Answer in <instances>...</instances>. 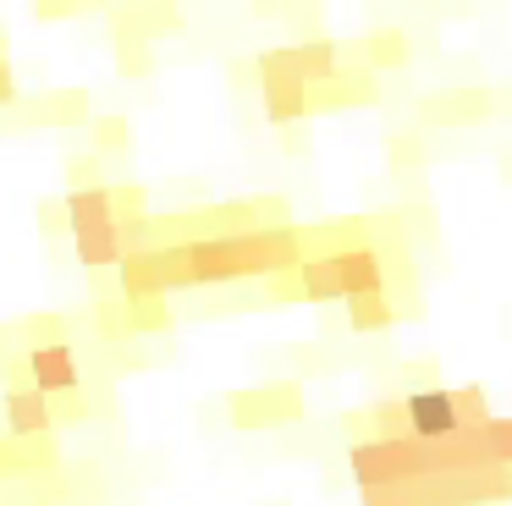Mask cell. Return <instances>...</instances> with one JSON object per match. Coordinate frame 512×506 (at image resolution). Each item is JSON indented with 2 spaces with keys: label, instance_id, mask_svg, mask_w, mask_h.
I'll return each mask as SVG.
<instances>
[{
  "label": "cell",
  "instance_id": "cell-1",
  "mask_svg": "<svg viewBox=\"0 0 512 506\" xmlns=\"http://www.w3.org/2000/svg\"><path fill=\"white\" fill-rule=\"evenodd\" d=\"M259 99H265V121L270 127H298L303 116H314V88L298 77V61H292V44L259 55Z\"/></svg>",
  "mask_w": 512,
  "mask_h": 506
},
{
  "label": "cell",
  "instance_id": "cell-2",
  "mask_svg": "<svg viewBox=\"0 0 512 506\" xmlns=\"http://www.w3.org/2000/svg\"><path fill=\"white\" fill-rule=\"evenodd\" d=\"M292 418H303V391L292 380L232 396V424L237 429H276V424H292Z\"/></svg>",
  "mask_w": 512,
  "mask_h": 506
},
{
  "label": "cell",
  "instance_id": "cell-3",
  "mask_svg": "<svg viewBox=\"0 0 512 506\" xmlns=\"http://www.w3.org/2000/svg\"><path fill=\"white\" fill-rule=\"evenodd\" d=\"M23 363H28V380H34L45 396H67V391H78V385H83L78 352H72L61 336H50V341H39V347H28Z\"/></svg>",
  "mask_w": 512,
  "mask_h": 506
},
{
  "label": "cell",
  "instance_id": "cell-4",
  "mask_svg": "<svg viewBox=\"0 0 512 506\" xmlns=\"http://www.w3.org/2000/svg\"><path fill=\"white\" fill-rule=\"evenodd\" d=\"M0 418H6V435L28 440V435H50L56 429V407L39 385H6L0 396Z\"/></svg>",
  "mask_w": 512,
  "mask_h": 506
},
{
  "label": "cell",
  "instance_id": "cell-5",
  "mask_svg": "<svg viewBox=\"0 0 512 506\" xmlns=\"http://www.w3.org/2000/svg\"><path fill=\"white\" fill-rule=\"evenodd\" d=\"M336 264V281H342V297H358V292H380L386 286V259L380 248L369 242H342V248H325Z\"/></svg>",
  "mask_w": 512,
  "mask_h": 506
},
{
  "label": "cell",
  "instance_id": "cell-6",
  "mask_svg": "<svg viewBox=\"0 0 512 506\" xmlns=\"http://www.w3.org/2000/svg\"><path fill=\"white\" fill-rule=\"evenodd\" d=\"M402 407H408V429L424 440L446 435V429H457V413H452V391H441V385H419V391L402 396Z\"/></svg>",
  "mask_w": 512,
  "mask_h": 506
},
{
  "label": "cell",
  "instance_id": "cell-7",
  "mask_svg": "<svg viewBox=\"0 0 512 506\" xmlns=\"http://www.w3.org/2000/svg\"><path fill=\"white\" fill-rule=\"evenodd\" d=\"M72 248H78L83 270H116V264H122V226H116V220L72 226Z\"/></svg>",
  "mask_w": 512,
  "mask_h": 506
},
{
  "label": "cell",
  "instance_id": "cell-8",
  "mask_svg": "<svg viewBox=\"0 0 512 506\" xmlns=\"http://www.w3.org/2000/svg\"><path fill=\"white\" fill-rule=\"evenodd\" d=\"M479 116H490V94H479V88H452L441 99H424V121H441V127H468Z\"/></svg>",
  "mask_w": 512,
  "mask_h": 506
},
{
  "label": "cell",
  "instance_id": "cell-9",
  "mask_svg": "<svg viewBox=\"0 0 512 506\" xmlns=\"http://www.w3.org/2000/svg\"><path fill=\"white\" fill-rule=\"evenodd\" d=\"M342 303H347V325H353L358 336H375V330H391V325H397V303H391L386 286H380V292L342 297Z\"/></svg>",
  "mask_w": 512,
  "mask_h": 506
},
{
  "label": "cell",
  "instance_id": "cell-10",
  "mask_svg": "<svg viewBox=\"0 0 512 506\" xmlns=\"http://www.w3.org/2000/svg\"><path fill=\"white\" fill-rule=\"evenodd\" d=\"M67 226H89V220H116V198L111 182H89V187H72L67 193Z\"/></svg>",
  "mask_w": 512,
  "mask_h": 506
},
{
  "label": "cell",
  "instance_id": "cell-11",
  "mask_svg": "<svg viewBox=\"0 0 512 506\" xmlns=\"http://www.w3.org/2000/svg\"><path fill=\"white\" fill-rule=\"evenodd\" d=\"M358 50H364L369 72H397V66H408L413 44H408V33H402V28H375Z\"/></svg>",
  "mask_w": 512,
  "mask_h": 506
},
{
  "label": "cell",
  "instance_id": "cell-12",
  "mask_svg": "<svg viewBox=\"0 0 512 506\" xmlns=\"http://www.w3.org/2000/svg\"><path fill=\"white\" fill-rule=\"evenodd\" d=\"M292 61H298V77H303L309 88L342 72V50H336L331 39H303V44H292Z\"/></svg>",
  "mask_w": 512,
  "mask_h": 506
},
{
  "label": "cell",
  "instance_id": "cell-13",
  "mask_svg": "<svg viewBox=\"0 0 512 506\" xmlns=\"http://www.w3.org/2000/svg\"><path fill=\"white\" fill-rule=\"evenodd\" d=\"M347 429H358V435H413L402 396H380L369 413H353V418H347Z\"/></svg>",
  "mask_w": 512,
  "mask_h": 506
},
{
  "label": "cell",
  "instance_id": "cell-14",
  "mask_svg": "<svg viewBox=\"0 0 512 506\" xmlns=\"http://www.w3.org/2000/svg\"><path fill=\"white\" fill-rule=\"evenodd\" d=\"M127 303V330L149 336V330H171V292H144V297H122Z\"/></svg>",
  "mask_w": 512,
  "mask_h": 506
},
{
  "label": "cell",
  "instance_id": "cell-15",
  "mask_svg": "<svg viewBox=\"0 0 512 506\" xmlns=\"http://www.w3.org/2000/svg\"><path fill=\"white\" fill-rule=\"evenodd\" d=\"M39 121H50V127H83L89 121V94H50L45 105H39Z\"/></svg>",
  "mask_w": 512,
  "mask_h": 506
},
{
  "label": "cell",
  "instance_id": "cell-16",
  "mask_svg": "<svg viewBox=\"0 0 512 506\" xmlns=\"http://www.w3.org/2000/svg\"><path fill=\"white\" fill-rule=\"evenodd\" d=\"M452 413H457V429H474L490 418V391L485 385H457L452 391Z\"/></svg>",
  "mask_w": 512,
  "mask_h": 506
},
{
  "label": "cell",
  "instance_id": "cell-17",
  "mask_svg": "<svg viewBox=\"0 0 512 506\" xmlns=\"http://www.w3.org/2000/svg\"><path fill=\"white\" fill-rule=\"evenodd\" d=\"M116 72H122V77H149V72H155L149 39H138V33H122V55H116Z\"/></svg>",
  "mask_w": 512,
  "mask_h": 506
},
{
  "label": "cell",
  "instance_id": "cell-18",
  "mask_svg": "<svg viewBox=\"0 0 512 506\" xmlns=\"http://www.w3.org/2000/svg\"><path fill=\"white\" fill-rule=\"evenodd\" d=\"M89 132H94V149L100 154H122L127 143H133V132H127L122 116H89Z\"/></svg>",
  "mask_w": 512,
  "mask_h": 506
},
{
  "label": "cell",
  "instance_id": "cell-19",
  "mask_svg": "<svg viewBox=\"0 0 512 506\" xmlns=\"http://www.w3.org/2000/svg\"><path fill=\"white\" fill-rule=\"evenodd\" d=\"M67 171H72V187H89V182H105V165H100V154H78V160H72Z\"/></svg>",
  "mask_w": 512,
  "mask_h": 506
},
{
  "label": "cell",
  "instance_id": "cell-20",
  "mask_svg": "<svg viewBox=\"0 0 512 506\" xmlns=\"http://www.w3.org/2000/svg\"><path fill=\"white\" fill-rule=\"evenodd\" d=\"M391 160L397 165H424V143L413 138V132H402V138H391Z\"/></svg>",
  "mask_w": 512,
  "mask_h": 506
},
{
  "label": "cell",
  "instance_id": "cell-21",
  "mask_svg": "<svg viewBox=\"0 0 512 506\" xmlns=\"http://www.w3.org/2000/svg\"><path fill=\"white\" fill-rule=\"evenodd\" d=\"M39 17L56 22V17H78V0H39Z\"/></svg>",
  "mask_w": 512,
  "mask_h": 506
},
{
  "label": "cell",
  "instance_id": "cell-22",
  "mask_svg": "<svg viewBox=\"0 0 512 506\" xmlns=\"http://www.w3.org/2000/svg\"><path fill=\"white\" fill-rule=\"evenodd\" d=\"M6 105H17V72L0 61V110H6Z\"/></svg>",
  "mask_w": 512,
  "mask_h": 506
}]
</instances>
